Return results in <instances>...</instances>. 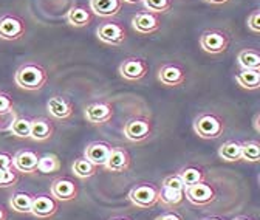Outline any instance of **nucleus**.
<instances>
[{
	"label": "nucleus",
	"mask_w": 260,
	"mask_h": 220,
	"mask_svg": "<svg viewBox=\"0 0 260 220\" xmlns=\"http://www.w3.org/2000/svg\"><path fill=\"white\" fill-rule=\"evenodd\" d=\"M161 186H165V187H171V190H175V191H184V183L181 180V177L177 174H172V175H168L165 180H162Z\"/></svg>",
	"instance_id": "35"
},
{
	"label": "nucleus",
	"mask_w": 260,
	"mask_h": 220,
	"mask_svg": "<svg viewBox=\"0 0 260 220\" xmlns=\"http://www.w3.org/2000/svg\"><path fill=\"white\" fill-rule=\"evenodd\" d=\"M96 36L106 45L119 47L127 41V29L119 22L107 20V22H104V23H101L100 26H98Z\"/></svg>",
	"instance_id": "6"
},
{
	"label": "nucleus",
	"mask_w": 260,
	"mask_h": 220,
	"mask_svg": "<svg viewBox=\"0 0 260 220\" xmlns=\"http://www.w3.org/2000/svg\"><path fill=\"white\" fill-rule=\"evenodd\" d=\"M155 220H183V217L177 212H165V214L158 215Z\"/></svg>",
	"instance_id": "39"
},
{
	"label": "nucleus",
	"mask_w": 260,
	"mask_h": 220,
	"mask_svg": "<svg viewBox=\"0 0 260 220\" xmlns=\"http://www.w3.org/2000/svg\"><path fill=\"white\" fill-rule=\"evenodd\" d=\"M0 220H8V211L2 205H0Z\"/></svg>",
	"instance_id": "41"
},
{
	"label": "nucleus",
	"mask_w": 260,
	"mask_h": 220,
	"mask_svg": "<svg viewBox=\"0 0 260 220\" xmlns=\"http://www.w3.org/2000/svg\"><path fill=\"white\" fill-rule=\"evenodd\" d=\"M242 160L249 163H257L260 160V144L257 141L242 143Z\"/></svg>",
	"instance_id": "32"
},
{
	"label": "nucleus",
	"mask_w": 260,
	"mask_h": 220,
	"mask_svg": "<svg viewBox=\"0 0 260 220\" xmlns=\"http://www.w3.org/2000/svg\"><path fill=\"white\" fill-rule=\"evenodd\" d=\"M156 78L166 87H180L186 81V69L178 62H168L159 67Z\"/></svg>",
	"instance_id": "11"
},
{
	"label": "nucleus",
	"mask_w": 260,
	"mask_h": 220,
	"mask_svg": "<svg viewBox=\"0 0 260 220\" xmlns=\"http://www.w3.org/2000/svg\"><path fill=\"white\" fill-rule=\"evenodd\" d=\"M90 11L101 17V19H112L118 16L122 10V0H90Z\"/></svg>",
	"instance_id": "19"
},
{
	"label": "nucleus",
	"mask_w": 260,
	"mask_h": 220,
	"mask_svg": "<svg viewBox=\"0 0 260 220\" xmlns=\"http://www.w3.org/2000/svg\"><path fill=\"white\" fill-rule=\"evenodd\" d=\"M128 200L140 209L153 208L159 202V186L153 183H140L130 190Z\"/></svg>",
	"instance_id": "3"
},
{
	"label": "nucleus",
	"mask_w": 260,
	"mask_h": 220,
	"mask_svg": "<svg viewBox=\"0 0 260 220\" xmlns=\"http://www.w3.org/2000/svg\"><path fill=\"white\" fill-rule=\"evenodd\" d=\"M110 220H130V218H127V217H113Z\"/></svg>",
	"instance_id": "44"
},
{
	"label": "nucleus",
	"mask_w": 260,
	"mask_h": 220,
	"mask_svg": "<svg viewBox=\"0 0 260 220\" xmlns=\"http://www.w3.org/2000/svg\"><path fill=\"white\" fill-rule=\"evenodd\" d=\"M215 197H217V193L214 190V186L206 183L205 180L184 187V199H187L192 205L208 206L215 200Z\"/></svg>",
	"instance_id": "7"
},
{
	"label": "nucleus",
	"mask_w": 260,
	"mask_h": 220,
	"mask_svg": "<svg viewBox=\"0 0 260 220\" xmlns=\"http://www.w3.org/2000/svg\"><path fill=\"white\" fill-rule=\"evenodd\" d=\"M19 181V175L14 169H0V187L14 186Z\"/></svg>",
	"instance_id": "33"
},
{
	"label": "nucleus",
	"mask_w": 260,
	"mask_h": 220,
	"mask_svg": "<svg viewBox=\"0 0 260 220\" xmlns=\"http://www.w3.org/2000/svg\"><path fill=\"white\" fill-rule=\"evenodd\" d=\"M50 194L57 200V202H72L78 197L79 194V187L76 184V181H73L72 178L67 177H60L56 178L51 183L50 187Z\"/></svg>",
	"instance_id": "13"
},
{
	"label": "nucleus",
	"mask_w": 260,
	"mask_h": 220,
	"mask_svg": "<svg viewBox=\"0 0 260 220\" xmlns=\"http://www.w3.org/2000/svg\"><path fill=\"white\" fill-rule=\"evenodd\" d=\"M65 19H67V22L75 28H84L93 22V13L90 11V8H85V7H73L70 8Z\"/></svg>",
	"instance_id": "21"
},
{
	"label": "nucleus",
	"mask_w": 260,
	"mask_h": 220,
	"mask_svg": "<svg viewBox=\"0 0 260 220\" xmlns=\"http://www.w3.org/2000/svg\"><path fill=\"white\" fill-rule=\"evenodd\" d=\"M47 110L54 119H70L75 113V104L67 97L54 95L48 100Z\"/></svg>",
	"instance_id": "16"
},
{
	"label": "nucleus",
	"mask_w": 260,
	"mask_h": 220,
	"mask_svg": "<svg viewBox=\"0 0 260 220\" xmlns=\"http://www.w3.org/2000/svg\"><path fill=\"white\" fill-rule=\"evenodd\" d=\"M130 166H132V155L128 153V150L124 147H113L103 168L115 174H122L127 172Z\"/></svg>",
	"instance_id": "15"
},
{
	"label": "nucleus",
	"mask_w": 260,
	"mask_h": 220,
	"mask_svg": "<svg viewBox=\"0 0 260 220\" xmlns=\"http://www.w3.org/2000/svg\"><path fill=\"white\" fill-rule=\"evenodd\" d=\"M205 2L209 5H224V4L230 2V0H205Z\"/></svg>",
	"instance_id": "40"
},
{
	"label": "nucleus",
	"mask_w": 260,
	"mask_h": 220,
	"mask_svg": "<svg viewBox=\"0 0 260 220\" xmlns=\"http://www.w3.org/2000/svg\"><path fill=\"white\" fill-rule=\"evenodd\" d=\"M16 118H17V113H16L14 109L0 113V132H10Z\"/></svg>",
	"instance_id": "34"
},
{
	"label": "nucleus",
	"mask_w": 260,
	"mask_h": 220,
	"mask_svg": "<svg viewBox=\"0 0 260 220\" xmlns=\"http://www.w3.org/2000/svg\"><path fill=\"white\" fill-rule=\"evenodd\" d=\"M202 220H221L220 217H206V218H202Z\"/></svg>",
	"instance_id": "43"
},
{
	"label": "nucleus",
	"mask_w": 260,
	"mask_h": 220,
	"mask_svg": "<svg viewBox=\"0 0 260 220\" xmlns=\"http://www.w3.org/2000/svg\"><path fill=\"white\" fill-rule=\"evenodd\" d=\"M32 194L29 193H14L10 199V208L16 212L25 214L31 211V203H32Z\"/></svg>",
	"instance_id": "27"
},
{
	"label": "nucleus",
	"mask_w": 260,
	"mask_h": 220,
	"mask_svg": "<svg viewBox=\"0 0 260 220\" xmlns=\"http://www.w3.org/2000/svg\"><path fill=\"white\" fill-rule=\"evenodd\" d=\"M84 116H85L87 122H90L91 125L109 124L113 118V106L107 100L93 101L85 107Z\"/></svg>",
	"instance_id": "8"
},
{
	"label": "nucleus",
	"mask_w": 260,
	"mask_h": 220,
	"mask_svg": "<svg viewBox=\"0 0 260 220\" xmlns=\"http://www.w3.org/2000/svg\"><path fill=\"white\" fill-rule=\"evenodd\" d=\"M178 175L181 177L184 186H189V184H195L199 181H203L206 178V174L202 168L199 166H186L183 169L178 171Z\"/></svg>",
	"instance_id": "28"
},
{
	"label": "nucleus",
	"mask_w": 260,
	"mask_h": 220,
	"mask_svg": "<svg viewBox=\"0 0 260 220\" xmlns=\"http://www.w3.org/2000/svg\"><path fill=\"white\" fill-rule=\"evenodd\" d=\"M16 138H29L31 134V118L26 116H17L13 122V128L10 131Z\"/></svg>",
	"instance_id": "30"
},
{
	"label": "nucleus",
	"mask_w": 260,
	"mask_h": 220,
	"mask_svg": "<svg viewBox=\"0 0 260 220\" xmlns=\"http://www.w3.org/2000/svg\"><path fill=\"white\" fill-rule=\"evenodd\" d=\"M54 135V124L44 116L31 119V134L29 138L35 141H47Z\"/></svg>",
	"instance_id": "20"
},
{
	"label": "nucleus",
	"mask_w": 260,
	"mask_h": 220,
	"mask_svg": "<svg viewBox=\"0 0 260 220\" xmlns=\"http://www.w3.org/2000/svg\"><path fill=\"white\" fill-rule=\"evenodd\" d=\"M0 169H14L13 155H10L8 152H0Z\"/></svg>",
	"instance_id": "38"
},
{
	"label": "nucleus",
	"mask_w": 260,
	"mask_h": 220,
	"mask_svg": "<svg viewBox=\"0 0 260 220\" xmlns=\"http://www.w3.org/2000/svg\"><path fill=\"white\" fill-rule=\"evenodd\" d=\"M26 31L25 20L17 14H4L0 17V39L19 41Z\"/></svg>",
	"instance_id": "10"
},
{
	"label": "nucleus",
	"mask_w": 260,
	"mask_h": 220,
	"mask_svg": "<svg viewBox=\"0 0 260 220\" xmlns=\"http://www.w3.org/2000/svg\"><path fill=\"white\" fill-rule=\"evenodd\" d=\"M218 156L224 162H240L242 160V143L230 140L218 147Z\"/></svg>",
	"instance_id": "22"
},
{
	"label": "nucleus",
	"mask_w": 260,
	"mask_h": 220,
	"mask_svg": "<svg viewBox=\"0 0 260 220\" xmlns=\"http://www.w3.org/2000/svg\"><path fill=\"white\" fill-rule=\"evenodd\" d=\"M59 209V202L50 194H41V196H35L32 197V203H31V211L29 214H32L38 218H51Z\"/></svg>",
	"instance_id": "14"
},
{
	"label": "nucleus",
	"mask_w": 260,
	"mask_h": 220,
	"mask_svg": "<svg viewBox=\"0 0 260 220\" xmlns=\"http://www.w3.org/2000/svg\"><path fill=\"white\" fill-rule=\"evenodd\" d=\"M118 72L121 78H124L125 81L135 82V81H141L149 73V64L143 57L128 56L119 64Z\"/></svg>",
	"instance_id": "9"
},
{
	"label": "nucleus",
	"mask_w": 260,
	"mask_h": 220,
	"mask_svg": "<svg viewBox=\"0 0 260 220\" xmlns=\"http://www.w3.org/2000/svg\"><path fill=\"white\" fill-rule=\"evenodd\" d=\"M98 168L96 165H93L91 162H88L85 156H79V159H76L72 165V171L73 174L81 178V180H85V178H91L93 175H96L98 172Z\"/></svg>",
	"instance_id": "24"
},
{
	"label": "nucleus",
	"mask_w": 260,
	"mask_h": 220,
	"mask_svg": "<svg viewBox=\"0 0 260 220\" xmlns=\"http://www.w3.org/2000/svg\"><path fill=\"white\" fill-rule=\"evenodd\" d=\"M237 60L242 69H254V70L260 69V53L254 48L240 50L237 54Z\"/></svg>",
	"instance_id": "26"
},
{
	"label": "nucleus",
	"mask_w": 260,
	"mask_h": 220,
	"mask_svg": "<svg viewBox=\"0 0 260 220\" xmlns=\"http://www.w3.org/2000/svg\"><path fill=\"white\" fill-rule=\"evenodd\" d=\"M192 129L195 135L203 140H215L224 132V119L217 113L203 112L193 119Z\"/></svg>",
	"instance_id": "2"
},
{
	"label": "nucleus",
	"mask_w": 260,
	"mask_h": 220,
	"mask_svg": "<svg viewBox=\"0 0 260 220\" xmlns=\"http://www.w3.org/2000/svg\"><path fill=\"white\" fill-rule=\"evenodd\" d=\"M14 109V101L13 98L8 95V93L5 91H0V113H4V112H8Z\"/></svg>",
	"instance_id": "37"
},
{
	"label": "nucleus",
	"mask_w": 260,
	"mask_h": 220,
	"mask_svg": "<svg viewBox=\"0 0 260 220\" xmlns=\"http://www.w3.org/2000/svg\"><path fill=\"white\" fill-rule=\"evenodd\" d=\"M184 200V191H175L171 187H159V202L161 205H165L168 208H177L183 203Z\"/></svg>",
	"instance_id": "25"
},
{
	"label": "nucleus",
	"mask_w": 260,
	"mask_h": 220,
	"mask_svg": "<svg viewBox=\"0 0 260 220\" xmlns=\"http://www.w3.org/2000/svg\"><path fill=\"white\" fill-rule=\"evenodd\" d=\"M112 149L113 147L106 141H91L84 149V156L88 162L96 165L98 168H103L106 165L107 159H109Z\"/></svg>",
	"instance_id": "18"
},
{
	"label": "nucleus",
	"mask_w": 260,
	"mask_h": 220,
	"mask_svg": "<svg viewBox=\"0 0 260 220\" xmlns=\"http://www.w3.org/2000/svg\"><path fill=\"white\" fill-rule=\"evenodd\" d=\"M124 4H128V5H137V4H141L143 0H122Z\"/></svg>",
	"instance_id": "42"
},
{
	"label": "nucleus",
	"mask_w": 260,
	"mask_h": 220,
	"mask_svg": "<svg viewBox=\"0 0 260 220\" xmlns=\"http://www.w3.org/2000/svg\"><path fill=\"white\" fill-rule=\"evenodd\" d=\"M236 81H237V84L242 88L257 90L260 87V69L258 70H254V69H242V72L237 73Z\"/></svg>",
	"instance_id": "23"
},
{
	"label": "nucleus",
	"mask_w": 260,
	"mask_h": 220,
	"mask_svg": "<svg viewBox=\"0 0 260 220\" xmlns=\"http://www.w3.org/2000/svg\"><path fill=\"white\" fill-rule=\"evenodd\" d=\"M233 220H251V218H248V217H236Z\"/></svg>",
	"instance_id": "45"
},
{
	"label": "nucleus",
	"mask_w": 260,
	"mask_h": 220,
	"mask_svg": "<svg viewBox=\"0 0 260 220\" xmlns=\"http://www.w3.org/2000/svg\"><path fill=\"white\" fill-rule=\"evenodd\" d=\"M60 169V160L54 153H45L39 156L38 163V172L41 174H54Z\"/></svg>",
	"instance_id": "29"
},
{
	"label": "nucleus",
	"mask_w": 260,
	"mask_h": 220,
	"mask_svg": "<svg viewBox=\"0 0 260 220\" xmlns=\"http://www.w3.org/2000/svg\"><path fill=\"white\" fill-rule=\"evenodd\" d=\"M16 84L28 91H38L48 82V72L38 62H25L14 75Z\"/></svg>",
	"instance_id": "1"
},
{
	"label": "nucleus",
	"mask_w": 260,
	"mask_h": 220,
	"mask_svg": "<svg viewBox=\"0 0 260 220\" xmlns=\"http://www.w3.org/2000/svg\"><path fill=\"white\" fill-rule=\"evenodd\" d=\"M231 45V38L230 35L223 29H206L200 36V47L203 51L209 54H221L224 53Z\"/></svg>",
	"instance_id": "4"
},
{
	"label": "nucleus",
	"mask_w": 260,
	"mask_h": 220,
	"mask_svg": "<svg viewBox=\"0 0 260 220\" xmlns=\"http://www.w3.org/2000/svg\"><path fill=\"white\" fill-rule=\"evenodd\" d=\"M132 26L138 35L149 36L161 28V17L150 11H140L132 17Z\"/></svg>",
	"instance_id": "12"
},
{
	"label": "nucleus",
	"mask_w": 260,
	"mask_h": 220,
	"mask_svg": "<svg viewBox=\"0 0 260 220\" xmlns=\"http://www.w3.org/2000/svg\"><path fill=\"white\" fill-rule=\"evenodd\" d=\"M141 4L144 5L146 11H150L155 14H165L172 10L174 0H143Z\"/></svg>",
	"instance_id": "31"
},
{
	"label": "nucleus",
	"mask_w": 260,
	"mask_h": 220,
	"mask_svg": "<svg viewBox=\"0 0 260 220\" xmlns=\"http://www.w3.org/2000/svg\"><path fill=\"white\" fill-rule=\"evenodd\" d=\"M152 131H153L152 121L146 116L130 118L122 128L124 137L132 143H144L152 135Z\"/></svg>",
	"instance_id": "5"
},
{
	"label": "nucleus",
	"mask_w": 260,
	"mask_h": 220,
	"mask_svg": "<svg viewBox=\"0 0 260 220\" xmlns=\"http://www.w3.org/2000/svg\"><path fill=\"white\" fill-rule=\"evenodd\" d=\"M38 163H39V155L35 150L23 149L19 150L13 156V168L16 172L20 174H35L38 172Z\"/></svg>",
	"instance_id": "17"
},
{
	"label": "nucleus",
	"mask_w": 260,
	"mask_h": 220,
	"mask_svg": "<svg viewBox=\"0 0 260 220\" xmlns=\"http://www.w3.org/2000/svg\"><path fill=\"white\" fill-rule=\"evenodd\" d=\"M246 25H248V29L251 31V33H255V35L260 33V11H258V10L252 11V13L248 16Z\"/></svg>",
	"instance_id": "36"
}]
</instances>
